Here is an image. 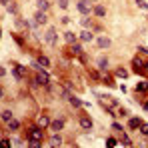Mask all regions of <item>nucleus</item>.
Wrapping results in <instances>:
<instances>
[{
  "mask_svg": "<svg viewBox=\"0 0 148 148\" xmlns=\"http://www.w3.org/2000/svg\"><path fill=\"white\" fill-rule=\"evenodd\" d=\"M12 118H14V114H12V110H10V108H6V110H2V112H0V120H2L4 124H8Z\"/></svg>",
  "mask_w": 148,
  "mask_h": 148,
  "instance_id": "nucleus-14",
  "label": "nucleus"
},
{
  "mask_svg": "<svg viewBox=\"0 0 148 148\" xmlns=\"http://www.w3.org/2000/svg\"><path fill=\"white\" fill-rule=\"evenodd\" d=\"M92 14L98 16V18H104V16H106V8H104L102 4H96V6H92Z\"/></svg>",
  "mask_w": 148,
  "mask_h": 148,
  "instance_id": "nucleus-17",
  "label": "nucleus"
},
{
  "mask_svg": "<svg viewBox=\"0 0 148 148\" xmlns=\"http://www.w3.org/2000/svg\"><path fill=\"white\" fill-rule=\"evenodd\" d=\"M50 146H62L64 144V140H62V136L58 134V132H54L52 136H50V142H48Z\"/></svg>",
  "mask_w": 148,
  "mask_h": 148,
  "instance_id": "nucleus-13",
  "label": "nucleus"
},
{
  "mask_svg": "<svg viewBox=\"0 0 148 148\" xmlns=\"http://www.w3.org/2000/svg\"><path fill=\"white\" fill-rule=\"evenodd\" d=\"M112 130H116V132H122L124 130V126L120 122H118V120H114V122H112Z\"/></svg>",
  "mask_w": 148,
  "mask_h": 148,
  "instance_id": "nucleus-31",
  "label": "nucleus"
},
{
  "mask_svg": "<svg viewBox=\"0 0 148 148\" xmlns=\"http://www.w3.org/2000/svg\"><path fill=\"white\" fill-rule=\"evenodd\" d=\"M70 52H72L74 56H80V54H82V44H78V42L70 44Z\"/></svg>",
  "mask_w": 148,
  "mask_h": 148,
  "instance_id": "nucleus-22",
  "label": "nucleus"
},
{
  "mask_svg": "<svg viewBox=\"0 0 148 148\" xmlns=\"http://www.w3.org/2000/svg\"><path fill=\"white\" fill-rule=\"evenodd\" d=\"M116 110H118V116H122V118H128V110H126V108H120V106H118Z\"/></svg>",
  "mask_w": 148,
  "mask_h": 148,
  "instance_id": "nucleus-34",
  "label": "nucleus"
},
{
  "mask_svg": "<svg viewBox=\"0 0 148 148\" xmlns=\"http://www.w3.org/2000/svg\"><path fill=\"white\" fill-rule=\"evenodd\" d=\"M76 10H78L82 16H88V14H92V6H90V2H88V0H78V4H76Z\"/></svg>",
  "mask_w": 148,
  "mask_h": 148,
  "instance_id": "nucleus-2",
  "label": "nucleus"
},
{
  "mask_svg": "<svg viewBox=\"0 0 148 148\" xmlns=\"http://www.w3.org/2000/svg\"><path fill=\"white\" fill-rule=\"evenodd\" d=\"M4 98V86H0V100Z\"/></svg>",
  "mask_w": 148,
  "mask_h": 148,
  "instance_id": "nucleus-42",
  "label": "nucleus"
},
{
  "mask_svg": "<svg viewBox=\"0 0 148 148\" xmlns=\"http://www.w3.org/2000/svg\"><path fill=\"white\" fill-rule=\"evenodd\" d=\"M96 46H98L100 50H106V48L112 46V40H110L108 36H98V38H96Z\"/></svg>",
  "mask_w": 148,
  "mask_h": 148,
  "instance_id": "nucleus-8",
  "label": "nucleus"
},
{
  "mask_svg": "<svg viewBox=\"0 0 148 148\" xmlns=\"http://www.w3.org/2000/svg\"><path fill=\"white\" fill-rule=\"evenodd\" d=\"M68 2H70V0H58V8L66 10V8H68Z\"/></svg>",
  "mask_w": 148,
  "mask_h": 148,
  "instance_id": "nucleus-35",
  "label": "nucleus"
},
{
  "mask_svg": "<svg viewBox=\"0 0 148 148\" xmlns=\"http://www.w3.org/2000/svg\"><path fill=\"white\" fill-rule=\"evenodd\" d=\"M134 2H136V6H138V8L148 10V2H146V0H134Z\"/></svg>",
  "mask_w": 148,
  "mask_h": 148,
  "instance_id": "nucleus-30",
  "label": "nucleus"
},
{
  "mask_svg": "<svg viewBox=\"0 0 148 148\" xmlns=\"http://www.w3.org/2000/svg\"><path fill=\"white\" fill-rule=\"evenodd\" d=\"M44 42H46V44H52V46H56V42H58V34H56L54 28H48V30H46Z\"/></svg>",
  "mask_w": 148,
  "mask_h": 148,
  "instance_id": "nucleus-4",
  "label": "nucleus"
},
{
  "mask_svg": "<svg viewBox=\"0 0 148 148\" xmlns=\"http://www.w3.org/2000/svg\"><path fill=\"white\" fill-rule=\"evenodd\" d=\"M36 62H38L40 66H44V68H50V60H48V56H44L42 52H38V54H36Z\"/></svg>",
  "mask_w": 148,
  "mask_h": 148,
  "instance_id": "nucleus-15",
  "label": "nucleus"
},
{
  "mask_svg": "<svg viewBox=\"0 0 148 148\" xmlns=\"http://www.w3.org/2000/svg\"><path fill=\"white\" fill-rule=\"evenodd\" d=\"M18 128H20V120H18V118H12V120L8 122V130L14 132V130H18Z\"/></svg>",
  "mask_w": 148,
  "mask_h": 148,
  "instance_id": "nucleus-25",
  "label": "nucleus"
},
{
  "mask_svg": "<svg viewBox=\"0 0 148 148\" xmlns=\"http://www.w3.org/2000/svg\"><path fill=\"white\" fill-rule=\"evenodd\" d=\"M78 122H80V126H82L84 130H92V120H90V116H88V114H82Z\"/></svg>",
  "mask_w": 148,
  "mask_h": 148,
  "instance_id": "nucleus-11",
  "label": "nucleus"
},
{
  "mask_svg": "<svg viewBox=\"0 0 148 148\" xmlns=\"http://www.w3.org/2000/svg\"><path fill=\"white\" fill-rule=\"evenodd\" d=\"M78 40H80V42H84V44H86V42H92V40H94V32H92L90 28H84V30L80 32Z\"/></svg>",
  "mask_w": 148,
  "mask_h": 148,
  "instance_id": "nucleus-6",
  "label": "nucleus"
},
{
  "mask_svg": "<svg viewBox=\"0 0 148 148\" xmlns=\"http://www.w3.org/2000/svg\"><path fill=\"white\" fill-rule=\"evenodd\" d=\"M142 74H148V62H144V68H142Z\"/></svg>",
  "mask_w": 148,
  "mask_h": 148,
  "instance_id": "nucleus-39",
  "label": "nucleus"
},
{
  "mask_svg": "<svg viewBox=\"0 0 148 148\" xmlns=\"http://www.w3.org/2000/svg\"><path fill=\"white\" fill-rule=\"evenodd\" d=\"M0 4H2V6H6V4H10V0H0Z\"/></svg>",
  "mask_w": 148,
  "mask_h": 148,
  "instance_id": "nucleus-43",
  "label": "nucleus"
},
{
  "mask_svg": "<svg viewBox=\"0 0 148 148\" xmlns=\"http://www.w3.org/2000/svg\"><path fill=\"white\" fill-rule=\"evenodd\" d=\"M60 22H62V24H68V22H70V16H62V20H60Z\"/></svg>",
  "mask_w": 148,
  "mask_h": 148,
  "instance_id": "nucleus-38",
  "label": "nucleus"
},
{
  "mask_svg": "<svg viewBox=\"0 0 148 148\" xmlns=\"http://www.w3.org/2000/svg\"><path fill=\"white\" fill-rule=\"evenodd\" d=\"M138 52H140L142 56H148V48L146 46H138Z\"/></svg>",
  "mask_w": 148,
  "mask_h": 148,
  "instance_id": "nucleus-36",
  "label": "nucleus"
},
{
  "mask_svg": "<svg viewBox=\"0 0 148 148\" xmlns=\"http://www.w3.org/2000/svg\"><path fill=\"white\" fill-rule=\"evenodd\" d=\"M12 74H14V78H16V80H22V78L26 76V68H24V66L14 64V70H12Z\"/></svg>",
  "mask_w": 148,
  "mask_h": 148,
  "instance_id": "nucleus-12",
  "label": "nucleus"
},
{
  "mask_svg": "<svg viewBox=\"0 0 148 148\" xmlns=\"http://www.w3.org/2000/svg\"><path fill=\"white\" fill-rule=\"evenodd\" d=\"M50 122H52V118H48L46 114H42L38 118V126H42V128H50Z\"/></svg>",
  "mask_w": 148,
  "mask_h": 148,
  "instance_id": "nucleus-21",
  "label": "nucleus"
},
{
  "mask_svg": "<svg viewBox=\"0 0 148 148\" xmlns=\"http://www.w3.org/2000/svg\"><path fill=\"white\" fill-rule=\"evenodd\" d=\"M26 138H38V140H42L44 138V132H42V126H38V124H32L28 130H26L24 134Z\"/></svg>",
  "mask_w": 148,
  "mask_h": 148,
  "instance_id": "nucleus-1",
  "label": "nucleus"
},
{
  "mask_svg": "<svg viewBox=\"0 0 148 148\" xmlns=\"http://www.w3.org/2000/svg\"><path fill=\"white\" fill-rule=\"evenodd\" d=\"M66 100L70 102V106H74V108H80V106H82V100L76 98L74 94H68V96H66Z\"/></svg>",
  "mask_w": 148,
  "mask_h": 148,
  "instance_id": "nucleus-19",
  "label": "nucleus"
},
{
  "mask_svg": "<svg viewBox=\"0 0 148 148\" xmlns=\"http://www.w3.org/2000/svg\"><path fill=\"white\" fill-rule=\"evenodd\" d=\"M114 74H116V76H120V78H128V70H126V68H116Z\"/></svg>",
  "mask_w": 148,
  "mask_h": 148,
  "instance_id": "nucleus-29",
  "label": "nucleus"
},
{
  "mask_svg": "<svg viewBox=\"0 0 148 148\" xmlns=\"http://www.w3.org/2000/svg\"><path fill=\"white\" fill-rule=\"evenodd\" d=\"M62 38H64V42H66V44H74V42H76V34L70 32V30H66Z\"/></svg>",
  "mask_w": 148,
  "mask_h": 148,
  "instance_id": "nucleus-20",
  "label": "nucleus"
},
{
  "mask_svg": "<svg viewBox=\"0 0 148 148\" xmlns=\"http://www.w3.org/2000/svg\"><path fill=\"white\" fill-rule=\"evenodd\" d=\"M28 146H32V148H38V146H44V142L42 140H38V138H28V142H26Z\"/></svg>",
  "mask_w": 148,
  "mask_h": 148,
  "instance_id": "nucleus-23",
  "label": "nucleus"
},
{
  "mask_svg": "<svg viewBox=\"0 0 148 148\" xmlns=\"http://www.w3.org/2000/svg\"><path fill=\"white\" fill-rule=\"evenodd\" d=\"M142 68H144V60H140L138 56H134L132 58V72L142 74Z\"/></svg>",
  "mask_w": 148,
  "mask_h": 148,
  "instance_id": "nucleus-9",
  "label": "nucleus"
},
{
  "mask_svg": "<svg viewBox=\"0 0 148 148\" xmlns=\"http://www.w3.org/2000/svg\"><path fill=\"white\" fill-rule=\"evenodd\" d=\"M98 68L102 70V72L108 68V58H106V56H100V58H98Z\"/></svg>",
  "mask_w": 148,
  "mask_h": 148,
  "instance_id": "nucleus-24",
  "label": "nucleus"
},
{
  "mask_svg": "<svg viewBox=\"0 0 148 148\" xmlns=\"http://www.w3.org/2000/svg\"><path fill=\"white\" fill-rule=\"evenodd\" d=\"M50 0H36V10H42V12H48L50 10Z\"/></svg>",
  "mask_w": 148,
  "mask_h": 148,
  "instance_id": "nucleus-16",
  "label": "nucleus"
},
{
  "mask_svg": "<svg viewBox=\"0 0 148 148\" xmlns=\"http://www.w3.org/2000/svg\"><path fill=\"white\" fill-rule=\"evenodd\" d=\"M140 124H142V118H140V116H130V118H128V122H126V128L134 132V130H138V128H140Z\"/></svg>",
  "mask_w": 148,
  "mask_h": 148,
  "instance_id": "nucleus-5",
  "label": "nucleus"
},
{
  "mask_svg": "<svg viewBox=\"0 0 148 148\" xmlns=\"http://www.w3.org/2000/svg\"><path fill=\"white\" fill-rule=\"evenodd\" d=\"M28 22H30V20H24V18H16V26H18V28H22V30H24V28H28Z\"/></svg>",
  "mask_w": 148,
  "mask_h": 148,
  "instance_id": "nucleus-28",
  "label": "nucleus"
},
{
  "mask_svg": "<svg viewBox=\"0 0 148 148\" xmlns=\"http://www.w3.org/2000/svg\"><path fill=\"white\" fill-rule=\"evenodd\" d=\"M10 144H12V142H10L8 138H2V140H0V146H10Z\"/></svg>",
  "mask_w": 148,
  "mask_h": 148,
  "instance_id": "nucleus-37",
  "label": "nucleus"
},
{
  "mask_svg": "<svg viewBox=\"0 0 148 148\" xmlns=\"http://www.w3.org/2000/svg\"><path fill=\"white\" fill-rule=\"evenodd\" d=\"M80 24H82V28H90V26H92V18H90V16H82Z\"/></svg>",
  "mask_w": 148,
  "mask_h": 148,
  "instance_id": "nucleus-27",
  "label": "nucleus"
},
{
  "mask_svg": "<svg viewBox=\"0 0 148 148\" xmlns=\"http://www.w3.org/2000/svg\"><path fill=\"white\" fill-rule=\"evenodd\" d=\"M120 142H118V138H108L106 140V146H118Z\"/></svg>",
  "mask_w": 148,
  "mask_h": 148,
  "instance_id": "nucleus-33",
  "label": "nucleus"
},
{
  "mask_svg": "<svg viewBox=\"0 0 148 148\" xmlns=\"http://www.w3.org/2000/svg\"><path fill=\"white\" fill-rule=\"evenodd\" d=\"M142 108H144V110H148V100H142Z\"/></svg>",
  "mask_w": 148,
  "mask_h": 148,
  "instance_id": "nucleus-41",
  "label": "nucleus"
},
{
  "mask_svg": "<svg viewBox=\"0 0 148 148\" xmlns=\"http://www.w3.org/2000/svg\"><path fill=\"white\" fill-rule=\"evenodd\" d=\"M118 136H120V140H118V142H120L122 146H132V144H134V142L126 136V132H124V130H122V132H118Z\"/></svg>",
  "mask_w": 148,
  "mask_h": 148,
  "instance_id": "nucleus-18",
  "label": "nucleus"
},
{
  "mask_svg": "<svg viewBox=\"0 0 148 148\" xmlns=\"http://www.w3.org/2000/svg\"><path fill=\"white\" fill-rule=\"evenodd\" d=\"M6 10L16 16V14H18V4H16V2H10V4H6Z\"/></svg>",
  "mask_w": 148,
  "mask_h": 148,
  "instance_id": "nucleus-26",
  "label": "nucleus"
},
{
  "mask_svg": "<svg viewBox=\"0 0 148 148\" xmlns=\"http://www.w3.org/2000/svg\"><path fill=\"white\" fill-rule=\"evenodd\" d=\"M134 92H136V94H148V80H140V82L134 86Z\"/></svg>",
  "mask_w": 148,
  "mask_h": 148,
  "instance_id": "nucleus-10",
  "label": "nucleus"
},
{
  "mask_svg": "<svg viewBox=\"0 0 148 148\" xmlns=\"http://www.w3.org/2000/svg\"><path fill=\"white\" fill-rule=\"evenodd\" d=\"M34 20L40 26H44L48 22V12H42V10H34Z\"/></svg>",
  "mask_w": 148,
  "mask_h": 148,
  "instance_id": "nucleus-7",
  "label": "nucleus"
},
{
  "mask_svg": "<svg viewBox=\"0 0 148 148\" xmlns=\"http://www.w3.org/2000/svg\"><path fill=\"white\" fill-rule=\"evenodd\" d=\"M0 76H6V68L4 66H0Z\"/></svg>",
  "mask_w": 148,
  "mask_h": 148,
  "instance_id": "nucleus-40",
  "label": "nucleus"
},
{
  "mask_svg": "<svg viewBox=\"0 0 148 148\" xmlns=\"http://www.w3.org/2000/svg\"><path fill=\"white\" fill-rule=\"evenodd\" d=\"M138 130H140V134H142V136H146V138H148V124H144V122H142Z\"/></svg>",
  "mask_w": 148,
  "mask_h": 148,
  "instance_id": "nucleus-32",
  "label": "nucleus"
},
{
  "mask_svg": "<svg viewBox=\"0 0 148 148\" xmlns=\"http://www.w3.org/2000/svg\"><path fill=\"white\" fill-rule=\"evenodd\" d=\"M64 126H66V118H64V116H56V118H52V122H50V130H52V132H60Z\"/></svg>",
  "mask_w": 148,
  "mask_h": 148,
  "instance_id": "nucleus-3",
  "label": "nucleus"
}]
</instances>
